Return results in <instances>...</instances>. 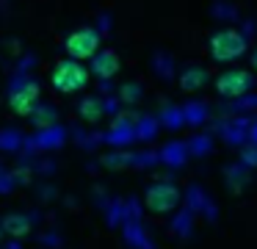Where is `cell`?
Returning a JSON list of instances; mask_svg holds the SVG:
<instances>
[{"instance_id":"cell-1","label":"cell","mask_w":257,"mask_h":249,"mask_svg":"<svg viewBox=\"0 0 257 249\" xmlns=\"http://www.w3.org/2000/svg\"><path fill=\"white\" fill-rule=\"evenodd\" d=\"M50 83L61 94L83 92L86 83H89V66L83 61H75V58H61L50 72Z\"/></svg>"},{"instance_id":"cell-2","label":"cell","mask_w":257,"mask_h":249,"mask_svg":"<svg viewBox=\"0 0 257 249\" xmlns=\"http://www.w3.org/2000/svg\"><path fill=\"white\" fill-rule=\"evenodd\" d=\"M207 50H210L213 61H218V64H232V61H238L246 53V39L238 28H221V31H216L210 36Z\"/></svg>"},{"instance_id":"cell-3","label":"cell","mask_w":257,"mask_h":249,"mask_svg":"<svg viewBox=\"0 0 257 249\" xmlns=\"http://www.w3.org/2000/svg\"><path fill=\"white\" fill-rule=\"evenodd\" d=\"M64 50H67V58L89 61L100 50V33L94 28H75L64 42Z\"/></svg>"},{"instance_id":"cell-4","label":"cell","mask_w":257,"mask_h":249,"mask_svg":"<svg viewBox=\"0 0 257 249\" xmlns=\"http://www.w3.org/2000/svg\"><path fill=\"white\" fill-rule=\"evenodd\" d=\"M42 100V89L36 80H25L23 86H17L12 94H9V108L17 116H31L36 108H39Z\"/></svg>"},{"instance_id":"cell-5","label":"cell","mask_w":257,"mask_h":249,"mask_svg":"<svg viewBox=\"0 0 257 249\" xmlns=\"http://www.w3.org/2000/svg\"><path fill=\"white\" fill-rule=\"evenodd\" d=\"M180 202V191L174 183H155L152 188H147L144 205L152 210V213H169L174 210Z\"/></svg>"},{"instance_id":"cell-6","label":"cell","mask_w":257,"mask_h":249,"mask_svg":"<svg viewBox=\"0 0 257 249\" xmlns=\"http://www.w3.org/2000/svg\"><path fill=\"white\" fill-rule=\"evenodd\" d=\"M251 83H254L251 72L227 69V72H221V75H218L216 89H218V94H224V97H240V94H246L251 89Z\"/></svg>"},{"instance_id":"cell-7","label":"cell","mask_w":257,"mask_h":249,"mask_svg":"<svg viewBox=\"0 0 257 249\" xmlns=\"http://www.w3.org/2000/svg\"><path fill=\"white\" fill-rule=\"evenodd\" d=\"M91 75L102 77V80H108V77H116L119 69H122V58H119L116 50H97L94 55H91Z\"/></svg>"},{"instance_id":"cell-8","label":"cell","mask_w":257,"mask_h":249,"mask_svg":"<svg viewBox=\"0 0 257 249\" xmlns=\"http://www.w3.org/2000/svg\"><path fill=\"white\" fill-rule=\"evenodd\" d=\"M0 230L12 238H25L31 232V221L25 219L23 213H6L3 221H0Z\"/></svg>"},{"instance_id":"cell-9","label":"cell","mask_w":257,"mask_h":249,"mask_svg":"<svg viewBox=\"0 0 257 249\" xmlns=\"http://www.w3.org/2000/svg\"><path fill=\"white\" fill-rule=\"evenodd\" d=\"M102 114H105V108H102V100L86 97L83 103H80V116H83L86 122H100Z\"/></svg>"},{"instance_id":"cell-10","label":"cell","mask_w":257,"mask_h":249,"mask_svg":"<svg viewBox=\"0 0 257 249\" xmlns=\"http://www.w3.org/2000/svg\"><path fill=\"white\" fill-rule=\"evenodd\" d=\"M205 80H207L205 69H196V66H191V69H185L183 75H180V86H183L185 92H196Z\"/></svg>"},{"instance_id":"cell-11","label":"cell","mask_w":257,"mask_h":249,"mask_svg":"<svg viewBox=\"0 0 257 249\" xmlns=\"http://www.w3.org/2000/svg\"><path fill=\"white\" fill-rule=\"evenodd\" d=\"M251 69L257 72V50H251Z\"/></svg>"},{"instance_id":"cell-12","label":"cell","mask_w":257,"mask_h":249,"mask_svg":"<svg viewBox=\"0 0 257 249\" xmlns=\"http://www.w3.org/2000/svg\"><path fill=\"white\" fill-rule=\"evenodd\" d=\"M0 235H3V230H0Z\"/></svg>"}]
</instances>
